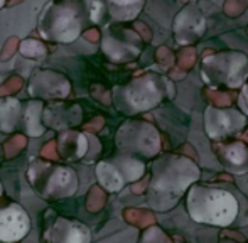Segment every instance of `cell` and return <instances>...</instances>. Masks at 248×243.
<instances>
[{"label": "cell", "mask_w": 248, "mask_h": 243, "mask_svg": "<svg viewBox=\"0 0 248 243\" xmlns=\"http://www.w3.org/2000/svg\"><path fill=\"white\" fill-rule=\"evenodd\" d=\"M3 161V152H2V145H0V164H2Z\"/></svg>", "instance_id": "obj_22"}, {"label": "cell", "mask_w": 248, "mask_h": 243, "mask_svg": "<svg viewBox=\"0 0 248 243\" xmlns=\"http://www.w3.org/2000/svg\"><path fill=\"white\" fill-rule=\"evenodd\" d=\"M27 93L43 102L66 100L71 93V81L56 69H39L29 78Z\"/></svg>", "instance_id": "obj_9"}, {"label": "cell", "mask_w": 248, "mask_h": 243, "mask_svg": "<svg viewBox=\"0 0 248 243\" xmlns=\"http://www.w3.org/2000/svg\"><path fill=\"white\" fill-rule=\"evenodd\" d=\"M44 243H90L92 231L85 223L71 218H56L44 231Z\"/></svg>", "instance_id": "obj_12"}, {"label": "cell", "mask_w": 248, "mask_h": 243, "mask_svg": "<svg viewBox=\"0 0 248 243\" xmlns=\"http://www.w3.org/2000/svg\"><path fill=\"white\" fill-rule=\"evenodd\" d=\"M81 120V108L64 100L51 102L49 108H44V123L54 130H69L76 127Z\"/></svg>", "instance_id": "obj_13"}, {"label": "cell", "mask_w": 248, "mask_h": 243, "mask_svg": "<svg viewBox=\"0 0 248 243\" xmlns=\"http://www.w3.org/2000/svg\"><path fill=\"white\" fill-rule=\"evenodd\" d=\"M223 243H233V242H223Z\"/></svg>", "instance_id": "obj_24"}, {"label": "cell", "mask_w": 248, "mask_h": 243, "mask_svg": "<svg viewBox=\"0 0 248 243\" xmlns=\"http://www.w3.org/2000/svg\"><path fill=\"white\" fill-rule=\"evenodd\" d=\"M247 123V119L236 110H218L208 108L204 113V128L211 140H219L232 134L242 130Z\"/></svg>", "instance_id": "obj_11"}, {"label": "cell", "mask_w": 248, "mask_h": 243, "mask_svg": "<svg viewBox=\"0 0 248 243\" xmlns=\"http://www.w3.org/2000/svg\"><path fill=\"white\" fill-rule=\"evenodd\" d=\"M162 96V79L155 75H142L113 90V105L125 115H135L159 105Z\"/></svg>", "instance_id": "obj_5"}, {"label": "cell", "mask_w": 248, "mask_h": 243, "mask_svg": "<svg viewBox=\"0 0 248 243\" xmlns=\"http://www.w3.org/2000/svg\"><path fill=\"white\" fill-rule=\"evenodd\" d=\"M145 0H105L107 14L113 22L134 20L140 14Z\"/></svg>", "instance_id": "obj_19"}, {"label": "cell", "mask_w": 248, "mask_h": 243, "mask_svg": "<svg viewBox=\"0 0 248 243\" xmlns=\"http://www.w3.org/2000/svg\"><path fill=\"white\" fill-rule=\"evenodd\" d=\"M29 213L19 203L0 204V242L17 243L29 235Z\"/></svg>", "instance_id": "obj_10"}, {"label": "cell", "mask_w": 248, "mask_h": 243, "mask_svg": "<svg viewBox=\"0 0 248 243\" xmlns=\"http://www.w3.org/2000/svg\"><path fill=\"white\" fill-rule=\"evenodd\" d=\"M202 29H204V19L196 7L187 5L177 14L174 32H176V39L181 44H189L191 41L201 36Z\"/></svg>", "instance_id": "obj_14"}, {"label": "cell", "mask_w": 248, "mask_h": 243, "mask_svg": "<svg viewBox=\"0 0 248 243\" xmlns=\"http://www.w3.org/2000/svg\"><path fill=\"white\" fill-rule=\"evenodd\" d=\"M101 51L113 62L134 61L142 51V39L137 32L117 22L103 30Z\"/></svg>", "instance_id": "obj_8"}, {"label": "cell", "mask_w": 248, "mask_h": 243, "mask_svg": "<svg viewBox=\"0 0 248 243\" xmlns=\"http://www.w3.org/2000/svg\"><path fill=\"white\" fill-rule=\"evenodd\" d=\"M93 27L85 0H49L37 19V32L52 44H71Z\"/></svg>", "instance_id": "obj_2"}, {"label": "cell", "mask_w": 248, "mask_h": 243, "mask_svg": "<svg viewBox=\"0 0 248 243\" xmlns=\"http://www.w3.org/2000/svg\"><path fill=\"white\" fill-rule=\"evenodd\" d=\"M24 102L14 96L0 98V132L2 134H14L19 132L20 120H22Z\"/></svg>", "instance_id": "obj_18"}, {"label": "cell", "mask_w": 248, "mask_h": 243, "mask_svg": "<svg viewBox=\"0 0 248 243\" xmlns=\"http://www.w3.org/2000/svg\"><path fill=\"white\" fill-rule=\"evenodd\" d=\"M96 179H98L100 186L103 189H107L108 193H117V191L124 189V186L127 184L122 172L118 171L117 166L110 159L98 162V166H96Z\"/></svg>", "instance_id": "obj_20"}, {"label": "cell", "mask_w": 248, "mask_h": 243, "mask_svg": "<svg viewBox=\"0 0 248 243\" xmlns=\"http://www.w3.org/2000/svg\"><path fill=\"white\" fill-rule=\"evenodd\" d=\"M117 149L118 152L134 155L137 159H150L159 152L160 142L157 130L147 122L128 120L117 132Z\"/></svg>", "instance_id": "obj_7"}, {"label": "cell", "mask_w": 248, "mask_h": 243, "mask_svg": "<svg viewBox=\"0 0 248 243\" xmlns=\"http://www.w3.org/2000/svg\"><path fill=\"white\" fill-rule=\"evenodd\" d=\"M7 3V0H0V9H3V5Z\"/></svg>", "instance_id": "obj_23"}, {"label": "cell", "mask_w": 248, "mask_h": 243, "mask_svg": "<svg viewBox=\"0 0 248 243\" xmlns=\"http://www.w3.org/2000/svg\"><path fill=\"white\" fill-rule=\"evenodd\" d=\"M198 179L199 169L191 161L179 155H162L152 164L149 204L157 211L170 210Z\"/></svg>", "instance_id": "obj_1"}, {"label": "cell", "mask_w": 248, "mask_h": 243, "mask_svg": "<svg viewBox=\"0 0 248 243\" xmlns=\"http://www.w3.org/2000/svg\"><path fill=\"white\" fill-rule=\"evenodd\" d=\"M59 157L64 162H78L88 152V137L75 128L62 130L56 140Z\"/></svg>", "instance_id": "obj_15"}, {"label": "cell", "mask_w": 248, "mask_h": 243, "mask_svg": "<svg viewBox=\"0 0 248 243\" xmlns=\"http://www.w3.org/2000/svg\"><path fill=\"white\" fill-rule=\"evenodd\" d=\"M218 157L226 169L232 172H245L248 171V147L242 142H233V144L219 145Z\"/></svg>", "instance_id": "obj_17"}, {"label": "cell", "mask_w": 248, "mask_h": 243, "mask_svg": "<svg viewBox=\"0 0 248 243\" xmlns=\"http://www.w3.org/2000/svg\"><path fill=\"white\" fill-rule=\"evenodd\" d=\"M187 213L198 223L228 227L238 214V201L226 189L193 186L187 193Z\"/></svg>", "instance_id": "obj_3"}, {"label": "cell", "mask_w": 248, "mask_h": 243, "mask_svg": "<svg viewBox=\"0 0 248 243\" xmlns=\"http://www.w3.org/2000/svg\"><path fill=\"white\" fill-rule=\"evenodd\" d=\"M44 108L46 102L37 98H31L24 102L22 120H20L19 132H22L27 137H41L46 132V123H44Z\"/></svg>", "instance_id": "obj_16"}, {"label": "cell", "mask_w": 248, "mask_h": 243, "mask_svg": "<svg viewBox=\"0 0 248 243\" xmlns=\"http://www.w3.org/2000/svg\"><path fill=\"white\" fill-rule=\"evenodd\" d=\"M27 181L31 187L47 201L69 197L78 189V176L66 164H56L43 159H34L27 167Z\"/></svg>", "instance_id": "obj_4"}, {"label": "cell", "mask_w": 248, "mask_h": 243, "mask_svg": "<svg viewBox=\"0 0 248 243\" xmlns=\"http://www.w3.org/2000/svg\"><path fill=\"white\" fill-rule=\"evenodd\" d=\"M202 79L211 86L240 88L248 78V60L240 53H218L202 60Z\"/></svg>", "instance_id": "obj_6"}, {"label": "cell", "mask_w": 248, "mask_h": 243, "mask_svg": "<svg viewBox=\"0 0 248 243\" xmlns=\"http://www.w3.org/2000/svg\"><path fill=\"white\" fill-rule=\"evenodd\" d=\"M242 103L245 106V110L248 112V83L243 85V91H242Z\"/></svg>", "instance_id": "obj_21"}]
</instances>
